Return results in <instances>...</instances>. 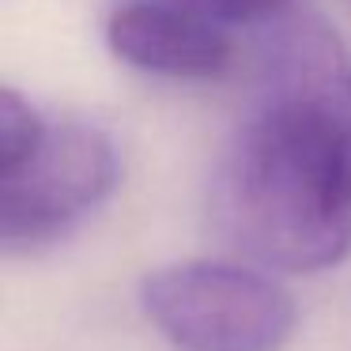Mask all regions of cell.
Segmentation results:
<instances>
[{
    "mask_svg": "<svg viewBox=\"0 0 351 351\" xmlns=\"http://www.w3.org/2000/svg\"><path fill=\"white\" fill-rule=\"evenodd\" d=\"M121 178L114 136L49 121L16 87L0 91V242L38 250L84 223Z\"/></svg>",
    "mask_w": 351,
    "mask_h": 351,
    "instance_id": "cell-2",
    "label": "cell"
},
{
    "mask_svg": "<svg viewBox=\"0 0 351 351\" xmlns=\"http://www.w3.org/2000/svg\"><path fill=\"white\" fill-rule=\"evenodd\" d=\"M106 46L121 64L162 80H215L234 61L230 31L167 0L117 4L106 19Z\"/></svg>",
    "mask_w": 351,
    "mask_h": 351,
    "instance_id": "cell-4",
    "label": "cell"
},
{
    "mask_svg": "<svg viewBox=\"0 0 351 351\" xmlns=\"http://www.w3.org/2000/svg\"><path fill=\"white\" fill-rule=\"evenodd\" d=\"M215 197L261 268L306 276L351 253V49L328 23L298 19L268 42Z\"/></svg>",
    "mask_w": 351,
    "mask_h": 351,
    "instance_id": "cell-1",
    "label": "cell"
},
{
    "mask_svg": "<svg viewBox=\"0 0 351 351\" xmlns=\"http://www.w3.org/2000/svg\"><path fill=\"white\" fill-rule=\"evenodd\" d=\"M140 310L174 351H283L298 302L268 268L174 261L140 280Z\"/></svg>",
    "mask_w": 351,
    "mask_h": 351,
    "instance_id": "cell-3",
    "label": "cell"
},
{
    "mask_svg": "<svg viewBox=\"0 0 351 351\" xmlns=\"http://www.w3.org/2000/svg\"><path fill=\"white\" fill-rule=\"evenodd\" d=\"M167 4H178V8L230 31V27H245V23H261V19L280 16L295 0H167Z\"/></svg>",
    "mask_w": 351,
    "mask_h": 351,
    "instance_id": "cell-5",
    "label": "cell"
}]
</instances>
